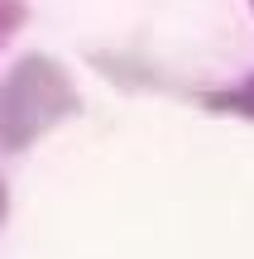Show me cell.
Returning <instances> with one entry per match:
<instances>
[{"label": "cell", "mask_w": 254, "mask_h": 259, "mask_svg": "<svg viewBox=\"0 0 254 259\" xmlns=\"http://www.w3.org/2000/svg\"><path fill=\"white\" fill-rule=\"evenodd\" d=\"M5 211H10V192H5V183H0V226H5Z\"/></svg>", "instance_id": "obj_3"}, {"label": "cell", "mask_w": 254, "mask_h": 259, "mask_svg": "<svg viewBox=\"0 0 254 259\" xmlns=\"http://www.w3.org/2000/svg\"><path fill=\"white\" fill-rule=\"evenodd\" d=\"M82 111L72 77L48 53H29L0 77V149L19 154Z\"/></svg>", "instance_id": "obj_1"}, {"label": "cell", "mask_w": 254, "mask_h": 259, "mask_svg": "<svg viewBox=\"0 0 254 259\" xmlns=\"http://www.w3.org/2000/svg\"><path fill=\"white\" fill-rule=\"evenodd\" d=\"M207 106H211V111H230V115L254 120V77L240 87V92H216V96H207Z\"/></svg>", "instance_id": "obj_2"}]
</instances>
